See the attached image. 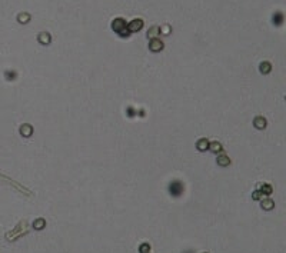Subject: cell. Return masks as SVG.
<instances>
[{"instance_id": "ba28073f", "label": "cell", "mask_w": 286, "mask_h": 253, "mask_svg": "<svg viewBox=\"0 0 286 253\" xmlns=\"http://www.w3.org/2000/svg\"><path fill=\"white\" fill-rule=\"evenodd\" d=\"M149 250H150V247H149L148 243H145V245L140 246V253H149Z\"/></svg>"}, {"instance_id": "52a82bcc", "label": "cell", "mask_w": 286, "mask_h": 253, "mask_svg": "<svg viewBox=\"0 0 286 253\" xmlns=\"http://www.w3.org/2000/svg\"><path fill=\"white\" fill-rule=\"evenodd\" d=\"M33 226L37 227V229H42V227L44 226V220H43V219H39V220H37V222L33 225Z\"/></svg>"}, {"instance_id": "277c9868", "label": "cell", "mask_w": 286, "mask_h": 253, "mask_svg": "<svg viewBox=\"0 0 286 253\" xmlns=\"http://www.w3.org/2000/svg\"><path fill=\"white\" fill-rule=\"evenodd\" d=\"M140 27H142V22H140V20L132 22V26H130L132 30H135V29H140Z\"/></svg>"}, {"instance_id": "8fae6325", "label": "cell", "mask_w": 286, "mask_h": 253, "mask_svg": "<svg viewBox=\"0 0 286 253\" xmlns=\"http://www.w3.org/2000/svg\"><path fill=\"white\" fill-rule=\"evenodd\" d=\"M205 146L208 147V142H205V140H202V142L199 143V147H200V149H202V147H205Z\"/></svg>"}, {"instance_id": "8992f818", "label": "cell", "mask_w": 286, "mask_h": 253, "mask_svg": "<svg viewBox=\"0 0 286 253\" xmlns=\"http://www.w3.org/2000/svg\"><path fill=\"white\" fill-rule=\"evenodd\" d=\"M260 192L265 195V193H270L272 192V189H270V186H268V185H263L262 187H260Z\"/></svg>"}, {"instance_id": "5b68a950", "label": "cell", "mask_w": 286, "mask_h": 253, "mask_svg": "<svg viewBox=\"0 0 286 253\" xmlns=\"http://www.w3.org/2000/svg\"><path fill=\"white\" fill-rule=\"evenodd\" d=\"M218 162H219V165L226 166V165H229V159L225 157V156H222V157H219V159H218Z\"/></svg>"}, {"instance_id": "7a4b0ae2", "label": "cell", "mask_w": 286, "mask_h": 253, "mask_svg": "<svg viewBox=\"0 0 286 253\" xmlns=\"http://www.w3.org/2000/svg\"><path fill=\"white\" fill-rule=\"evenodd\" d=\"M262 207L265 210H270L273 207V202L270 199H263L262 200Z\"/></svg>"}, {"instance_id": "9c48e42d", "label": "cell", "mask_w": 286, "mask_h": 253, "mask_svg": "<svg viewBox=\"0 0 286 253\" xmlns=\"http://www.w3.org/2000/svg\"><path fill=\"white\" fill-rule=\"evenodd\" d=\"M152 49H153V50H159V49H162V43L153 42V43H152Z\"/></svg>"}, {"instance_id": "30bf717a", "label": "cell", "mask_w": 286, "mask_h": 253, "mask_svg": "<svg viewBox=\"0 0 286 253\" xmlns=\"http://www.w3.org/2000/svg\"><path fill=\"white\" fill-rule=\"evenodd\" d=\"M212 149H213V152H219L220 150V145L219 143H212Z\"/></svg>"}, {"instance_id": "6da1fadb", "label": "cell", "mask_w": 286, "mask_h": 253, "mask_svg": "<svg viewBox=\"0 0 286 253\" xmlns=\"http://www.w3.org/2000/svg\"><path fill=\"white\" fill-rule=\"evenodd\" d=\"M169 192H170L173 196H179L180 193L183 192V185H182L180 182H173V183H170V186H169Z\"/></svg>"}, {"instance_id": "3957f363", "label": "cell", "mask_w": 286, "mask_h": 253, "mask_svg": "<svg viewBox=\"0 0 286 253\" xmlns=\"http://www.w3.org/2000/svg\"><path fill=\"white\" fill-rule=\"evenodd\" d=\"M255 123H256V126H258V129H263V127H265V125H266L265 119H262V117H258Z\"/></svg>"}]
</instances>
